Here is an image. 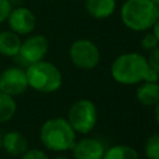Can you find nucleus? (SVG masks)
<instances>
[{"mask_svg":"<svg viewBox=\"0 0 159 159\" xmlns=\"http://www.w3.org/2000/svg\"><path fill=\"white\" fill-rule=\"evenodd\" d=\"M154 26V35L157 36V39H158V41H159V17H158V20L155 21V24L153 25Z\"/></svg>","mask_w":159,"mask_h":159,"instance_id":"5701e85b","label":"nucleus"},{"mask_svg":"<svg viewBox=\"0 0 159 159\" xmlns=\"http://www.w3.org/2000/svg\"><path fill=\"white\" fill-rule=\"evenodd\" d=\"M103 159H138V154L132 147L114 145L104 152Z\"/></svg>","mask_w":159,"mask_h":159,"instance_id":"dca6fc26","label":"nucleus"},{"mask_svg":"<svg viewBox=\"0 0 159 159\" xmlns=\"http://www.w3.org/2000/svg\"><path fill=\"white\" fill-rule=\"evenodd\" d=\"M150 1H153L155 5H157V4H159V0H150Z\"/></svg>","mask_w":159,"mask_h":159,"instance_id":"a878e982","label":"nucleus"},{"mask_svg":"<svg viewBox=\"0 0 159 159\" xmlns=\"http://www.w3.org/2000/svg\"><path fill=\"white\" fill-rule=\"evenodd\" d=\"M147 62H148V66H149L150 70L159 73V46L150 50V53H149V57H148Z\"/></svg>","mask_w":159,"mask_h":159,"instance_id":"a211bd4d","label":"nucleus"},{"mask_svg":"<svg viewBox=\"0 0 159 159\" xmlns=\"http://www.w3.org/2000/svg\"><path fill=\"white\" fill-rule=\"evenodd\" d=\"M159 43L157 36L152 32V34H147L143 39H142V47L144 50H153L154 47H157Z\"/></svg>","mask_w":159,"mask_h":159,"instance_id":"6ab92c4d","label":"nucleus"},{"mask_svg":"<svg viewBox=\"0 0 159 159\" xmlns=\"http://www.w3.org/2000/svg\"><path fill=\"white\" fill-rule=\"evenodd\" d=\"M1 147L12 157H21L27 150V139L20 132H9L1 139Z\"/></svg>","mask_w":159,"mask_h":159,"instance_id":"9b49d317","label":"nucleus"},{"mask_svg":"<svg viewBox=\"0 0 159 159\" xmlns=\"http://www.w3.org/2000/svg\"><path fill=\"white\" fill-rule=\"evenodd\" d=\"M157 9H158V12H159V4H157Z\"/></svg>","mask_w":159,"mask_h":159,"instance_id":"bb28decb","label":"nucleus"},{"mask_svg":"<svg viewBox=\"0 0 159 159\" xmlns=\"http://www.w3.org/2000/svg\"><path fill=\"white\" fill-rule=\"evenodd\" d=\"M11 10H12V5L10 0H0V24L7 20Z\"/></svg>","mask_w":159,"mask_h":159,"instance_id":"aec40b11","label":"nucleus"},{"mask_svg":"<svg viewBox=\"0 0 159 159\" xmlns=\"http://www.w3.org/2000/svg\"><path fill=\"white\" fill-rule=\"evenodd\" d=\"M21 159H48L47 155L40 150V149H31V150H26L22 155Z\"/></svg>","mask_w":159,"mask_h":159,"instance_id":"412c9836","label":"nucleus"},{"mask_svg":"<svg viewBox=\"0 0 159 159\" xmlns=\"http://www.w3.org/2000/svg\"><path fill=\"white\" fill-rule=\"evenodd\" d=\"M42 144L53 152L72 149L76 143L75 129L65 118H52L46 120L40 130Z\"/></svg>","mask_w":159,"mask_h":159,"instance_id":"f257e3e1","label":"nucleus"},{"mask_svg":"<svg viewBox=\"0 0 159 159\" xmlns=\"http://www.w3.org/2000/svg\"><path fill=\"white\" fill-rule=\"evenodd\" d=\"M70 57L75 66L83 70H91L99 62V51L92 41L78 40L71 45Z\"/></svg>","mask_w":159,"mask_h":159,"instance_id":"0eeeda50","label":"nucleus"},{"mask_svg":"<svg viewBox=\"0 0 159 159\" xmlns=\"http://www.w3.org/2000/svg\"><path fill=\"white\" fill-rule=\"evenodd\" d=\"M75 159H103L104 147L96 138H84L73 145Z\"/></svg>","mask_w":159,"mask_h":159,"instance_id":"9d476101","label":"nucleus"},{"mask_svg":"<svg viewBox=\"0 0 159 159\" xmlns=\"http://www.w3.org/2000/svg\"><path fill=\"white\" fill-rule=\"evenodd\" d=\"M7 21L11 31H14L17 35L31 34L36 25V19L32 11L22 6H19L11 10L7 17Z\"/></svg>","mask_w":159,"mask_h":159,"instance_id":"1a4fd4ad","label":"nucleus"},{"mask_svg":"<svg viewBox=\"0 0 159 159\" xmlns=\"http://www.w3.org/2000/svg\"><path fill=\"white\" fill-rule=\"evenodd\" d=\"M16 112V103L14 97L0 91V123L7 122Z\"/></svg>","mask_w":159,"mask_h":159,"instance_id":"2eb2a0df","label":"nucleus"},{"mask_svg":"<svg viewBox=\"0 0 159 159\" xmlns=\"http://www.w3.org/2000/svg\"><path fill=\"white\" fill-rule=\"evenodd\" d=\"M26 78L31 88L43 93L55 92L62 82V76L58 68L46 61H39L30 65L26 68Z\"/></svg>","mask_w":159,"mask_h":159,"instance_id":"20e7f679","label":"nucleus"},{"mask_svg":"<svg viewBox=\"0 0 159 159\" xmlns=\"http://www.w3.org/2000/svg\"><path fill=\"white\" fill-rule=\"evenodd\" d=\"M87 12L96 19H104L113 14L116 0H86Z\"/></svg>","mask_w":159,"mask_h":159,"instance_id":"ddd939ff","label":"nucleus"},{"mask_svg":"<svg viewBox=\"0 0 159 159\" xmlns=\"http://www.w3.org/2000/svg\"><path fill=\"white\" fill-rule=\"evenodd\" d=\"M0 148H1V138H0Z\"/></svg>","mask_w":159,"mask_h":159,"instance_id":"cd10ccee","label":"nucleus"},{"mask_svg":"<svg viewBox=\"0 0 159 159\" xmlns=\"http://www.w3.org/2000/svg\"><path fill=\"white\" fill-rule=\"evenodd\" d=\"M53 159H67L66 157H56V158H53Z\"/></svg>","mask_w":159,"mask_h":159,"instance_id":"393cba45","label":"nucleus"},{"mask_svg":"<svg viewBox=\"0 0 159 159\" xmlns=\"http://www.w3.org/2000/svg\"><path fill=\"white\" fill-rule=\"evenodd\" d=\"M158 80H159V73H157L155 71H153V70H148V72H147V75H145V78H144V81L145 82H158Z\"/></svg>","mask_w":159,"mask_h":159,"instance_id":"4be33fe9","label":"nucleus"},{"mask_svg":"<svg viewBox=\"0 0 159 159\" xmlns=\"http://www.w3.org/2000/svg\"><path fill=\"white\" fill-rule=\"evenodd\" d=\"M148 159H159V133L150 135L144 148Z\"/></svg>","mask_w":159,"mask_h":159,"instance_id":"f3484780","label":"nucleus"},{"mask_svg":"<svg viewBox=\"0 0 159 159\" xmlns=\"http://www.w3.org/2000/svg\"><path fill=\"white\" fill-rule=\"evenodd\" d=\"M70 124L78 133H88L96 124L97 120V109L96 106L88 99H81L72 104L68 111Z\"/></svg>","mask_w":159,"mask_h":159,"instance_id":"39448f33","label":"nucleus"},{"mask_svg":"<svg viewBox=\"0 0 159 159\" xmlns=\"http://www.w3.org/2000/svg\"><path fill=\"white\" fill-rule=\"evenodd\" d=\"M149 70L147 58L143 55L130 52L120 55L114 60L111 67L113 78L123 84H134L144 81Z\"/></svg>","mask_w":159,"mask_h":159,"instance_id":"7ed1b4c3","label":"nucleus"},{"mask_svg":"<svg viewBox=\"0 0 159 159\" xmlns=\"http://www.w3.org/2000/svg\"><path fill=\"white\" fill-rule=\"evenodd\" d=\"M26 72L20 67H9L0 75V91L14 97L27 88Z\"/></svg>","mask_w":159,"mask_h":159,"instance_id":"6e6552de","label":"nucleus"},{"mask_svg":"<svg viewBox=\"0 0 159 159\" xmlns=\"http://www.w3.org/2000/svg\"><path fill=\"white\" fill-rule=\"evenodd\" d=\"M155 119H157V122L159 124V102L155 104Z\"/></svg>","mask_w":159,"mask_h":159,"instance_id":"b1692460","label":"nucleus"},{"mask_svg":"<svg viewBox=\"0 0 159 159\" xmlns=\"http://www.w3.org/2000/svg\"><path fill=\"white\" fill-rule=\"evenodd\" d=\"M21 40L14 31L0 32V53L6 57H15L20 52Z\"/></svg>","mask_w":159,"mask_h":159,"instance_id":"f8f14e48","label":"nucleus"},{"mask_svg":"<svg viewBox=\"0 0 159 159\" xmlns=\"http://www.w3.org/2000/svg\"><path fill=\"white\" fill-rule=\"evenodd\" d=\"M124 25L134 31H144L152 27L159 17L157 5L150 0H127L120 9Z\"/></svg>","mask_w":159,"mask_h":159,"instance_id":"f03ea898","label":"nucleus"},{"mask_svg":"<svg viewBox=\"0 0 159 159\" xmlns=\"http://www.w3.org/2000/svg\"><path fill=\"white\" fill-rule=\"evenodd\" d=\"M48 48V42L42 35H32L21 42L20 52L14 57L20 67H29L30 65L42 61Z\"/></svg>","mask_w":159,"mask_h":159,"instance_id":"423d86ee","label":"nucleus"},{"mask_svg":"<svg viewBox=\"0 0 159 159\" xmlns=\"http://www.w3.org/2000/svg\"><path fill=\"white\" fill-rule=\"evenodd\" d=\"M137 98L144 106H154L159 102V84L157 82H144L137 89Z\"/></svg>","mask_w":159,"mask_h":159,"instance_id":"4468645a","label":"nucleus"}]
</instances>
